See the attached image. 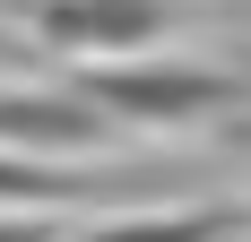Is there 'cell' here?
I'll list each match as a JSON object with an SVG mask.
<instances>
[{
  "label": "cell",
  "instance_id": "7",
  "mask_svg": "<svg viewBox=\"0 0 251 242\" xmlns=\"http://www.w3.org/2000/svg\"><path fill=\"white\" fill-rule=\"evenodd\" d=\"M226 139H234V147H251V121H234V130H226Z\"/></svg>",
  "mask_w": 251,
  "mask_h": 242
},
{
  "label": "cell",
  "instance_id": "1",
  "mask_svg": "<svg viewBox=\"0 0 251 242\" xmlns=\"http://www.w3.org/2000/svg\"><path fill=\"white\" fill-rule=\"evenodd\" d=\"M78 96L96 104L113 130L139 121V130H182V121H217L251 96L234 70H208V61H96L78 78Z\"/></svg>",
  "mask_w": 251,
  "mask_h": 242
},
{
  "label": "cell",
  "instance_id": "5",
  "mask_svg": "<svg viewBox=\"0 0 251 242\" xmlns=\"http://www.w3.org/2000/svg\"><path fill=\"white\" fill-rule=\"evenodd\" d=\"M61 199H87L70 173L26 165V156H0V208H61Z\"/></svg>",
  "mask_w": 251,
  "mask_h": 242
},
{
  "label": "cell",
  "instance_id": "2",
  "mask_svg": "<svg viewBox=\"0 0 251 242\" xmlns=\"http://www.w3.org/2000/svg\"><path fill=\"white\" fill-rule=\"evenodd\" d=\"M26 26L61 52H139L174 26V0H26Z\"/></svg>",
  "mask_w": 251,
  "mask_h": 242
},
{
  "label": "cell",
  "instance_id": "6",
  "mask_svg": "<svg viewBox=\"0 0 251 242\" xmlns=\"http://www.w3.org/2000/svg\"><path fill=\"white\" fill-rule=\"evenodd\" d=\"M0 242H52V217H0Z\"/></svg>",
  "mask_w": 251,
  "mask_h": 242
},
{
  "label": "cell",
  "instance_id": "4",
  "mask_svg": "<svg viewBox=\"0 0 251 242\" xmlns=\"http://www.w3.org/2000/svg\"><path fill=\"white\" fill-rule=\"evenodd\" d=\"M234 208H200V217H130V225H104L87 242H226L234 234Z\"/></svg>",
  "mask_w": 251,
  "mask_h": 242
},
{
  "label": "cell",
  "instance_id": "3",
  "mask_svg": "<svg viewBox=\"0 0 251 242\" xmlns=\"http://www.w3.org/2000/svg\"><path fill=\"white\" fill-rule=\"evenodd\" d=\"M113 139V121L78 96H52V87H0V147L18 156H87V147Z\"/></svg>",
  "mask_w": 251,
  "mask_h": 242
}]
</instances>
